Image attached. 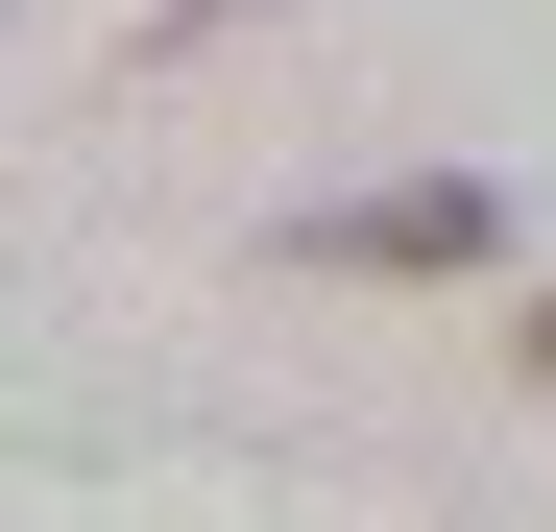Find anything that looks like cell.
I'll return each mask as SVG.
<instances>
[{
	"label": "cell",
	"instance_id": "2",
	"mask_svg": "<svg viewBox=\"0 0 556 532\" xmlns=\"http://www.w3.org/2000/svg\"><path fill=\"white\" fill-rule=\"evenodd\" d=\"M532 364H556V315H532Z\"/></svg>",
	"mask_w": 556,
	"mask_h": 532
},
{
	"label": "cell",
	"instance_id": "1",
	"mask_svg": "<svg viewBox=\"0 0 556 532\" xmlns=\"http://www.w3.org/2000/svg\"><path fill=\"white\" fill-rule=\"evenodd\" d=\"M484 242H508V218L459 194V169H412V194H339V218H315V266H484Z\"/></svg>",
	"mask_w": 556,
	"mask_h": 532
}]
</instances>
